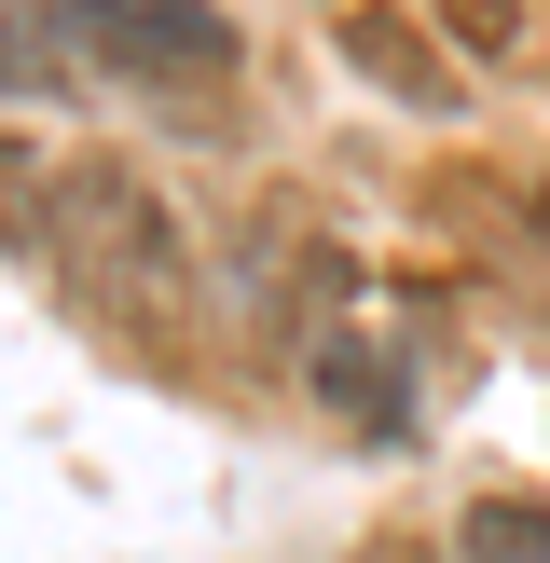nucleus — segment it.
Segmentation results:
<instances>
[{
  "instance_id": "obj_2",
  "label": "nucleus",
  "mask_w": 550,
  "mask_h": 563,
  "mask_svg": "<svg viewBox=\"0 0 550 563\" xmlns=\"http://www.w3.org/2000/svg\"><path fill=\"white\" fill-rule=\"evenodd\" d=\"M69 42L138 69V82H220L248 55L234 14H207V0H69Z\"/></svg>"
},
{
  "instance_id": "obj_3",
  "label": "nucleus",
  "mask_w": 550,
  "mask_h": 563,
  "mask_svg": "<svg viewBox=\"0 0 550 563\" xmlns=\"http://www.w3.org/2000/svg\"><path fill=\"white\" fill-rule=\"evenodd\" d=\"M302 385H317L358 440H399L413 427V385H399V357H385L372 330H317V344H302Z\"/></svg>"
},
{
  "instance_id": "obj_1",
  "label": "nucleus",
  "mask_w": 550,
  "mask_h": 563,
  "mask_svg": "<svg viewBox=\"0 0 550 563\" xmlns=\"http://www.w3.org/2000/svg\"><path fill=\"white\" fill-rule=\"evenodd\" d=\"M42 247H55V275H69L97 317H124V330H179L193 317V220L165 207V179L124 165V152H69L55 165Z\"/></svg>"
},
{
  "instance_id": "obj_6",
  "label": "nucleus",
  "mask_w": 550,
  "mask_h": 563,
  "mask_svg": "<svg viewBox=\"0 0 550 563\" xmlns=\"http://www.w3.org/2000/svg\"><path fill=\"white\" fill-rule=\"evenodd\" d=\"M82 82V42L42 14H0V97H69Z\"/></svg>"
},
{
  "instance_id": "obj_5",
  "label": "nucleus",
  "mask_w": 550,
  "mask_h": 563,
  "mask_svg": "<svg viewBox=\"0 0 550 563\" xmlns=\"http://www.w3.org/2000/svg\"><path fill=\"white\" fill-rule=\"evenodd\" d=\"M344 55H358V69H372V82H399V97H454V69H440V42H413V27L399 14H344Z\"/></svg>"
},
{
  "instance_id": "obj_7",
  "label": "nucleus",
  "mask_w": 550,
  "mask_h": 563,
  "mask_svg": "<svg viewBox=\"0 0 550 563\" xmlns=\"http://www.w3.org/2000/svg\"><path fill=\"white\" fill-rule=\"evenodd\" d=\"M42 192H55V165L0 124V234H42Z\"/></svg>"
},
{
  "instance_id": "obj_8",
  "label": "nucleus",
  "mask_w": 550,
  "mask_h": 563,
  "mask_svg": "<svg viewBox=\"0 0 550 563\" xmlns=\"http://www.w3.org/2000/svg\"><path fill=\"white\" fill-rule=\"evenodd\" d=\"M522 234H537V262H550V165L522 179Z\"/></svg>"
},
{
  "instance_id": "obj_4",
  "label": "nucleus",
  "mask_w": 550,
  "mask_h": 563,
  "mask_svg": "<svg viewBox=\"0 0 550 563\" xmlns=\"http://www.w3.org/2000/svg\"><path fill=\"white\" fill-rule=\"evenodd\" d=\"M454 563H550V495H468L454 509Z\"/></svg>"
}]
</instances>
